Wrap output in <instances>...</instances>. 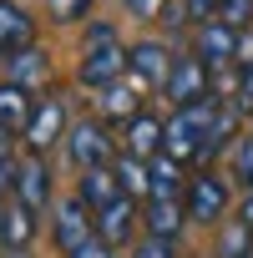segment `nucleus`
Masks as SVG:
<instances>
[{"label":"nucleus","mask_w":253,"mask_h":258,"mask_svg":"<svg viewBox=\"0 0 253 258\" xmlns=\"http://www.w3.org/2000/svg\"><path fill=\"white\" fill-rule=\"evenodd\" d=\"M182 208H187V223H198V228H218L223 218H228V208H233V187H228V177L223 172H198V177H187V187H182Z\"/></svg>","instance_id":"7ed1b4c3"},{"label":"nucleus","mask_w":253,"mask_h":258,"mask_svg":"<svg viewBox=\"0 0 253 258\" xmlns=\"http://www.w3.org/2000/svg\"><path fill=\"white\" fill-rule=\"evenodd\" d=\"M213 258H253V223L223 218L213 233Z\"/></svg>","instance_id":"6ab92c4d"},{"label":"nucleus","mask_w":253,"mask_h":258,"mask_svg":"<svg viewBox=\"0 0 253 258\" xmlns=\"http://www.w3.org/2000/svg\"><path fill=\"white\" fill-rule=\"evenodd\" d=\"M66 101L61 96H46V101H36V111H31V121H26V132H21V142H26V152H36V157H46L56 142H66Z\"/></svg>","instance_id":"6e6552de"},{"label":"nucleus","mask_w":253,"mask_h":258,"mask_svg":"<svg viewBox=\"0 0 253 258\" xmlns=\"http://www.w3.org/2000/svg\"><path fill=\"white\" fill-rule=\"evenodd\" d=\"M218 96H208V101H193V106H172V116H167V147L162 152H172L177 162H203L208 157V137H213V121H218Z\"/></svg>","instance_id":"f257e3e1"},{"label":"nucleus","mask_w":253,"mask_h":258,"mask_svg":"<svg viewBox=\"0 0 253 258\" xmlns=\"http://www.w3.org/2000/svg\"><path fill=\"white\" fill-rule=\"evenodd\" d=\"M187 223V208L182 198H147L142 203V233H157V238H177Z\"/></svg>","instance_id":"4468645a"},{"label":"nucleus","mask_w":253,"mask_h":258,"mask_svg":"<svg viewBox=\"0 0 253 258\" xmlns=\"http://www.w3.org/2000/svg\"><path fill=\"white\" fill-rule=\"evenodd\" d=\"M71 258H116V248H106L101 238H91V243H86V248H76Z\"/></svg>","instance_id":"c85d7f7f"},{"label":"nucleus","mask_w":253,"mask_h":258,"mask_svg":"<svg viewBox=\"0 0 253 258\" xmlns=\"http://www.w3.org/2000/svg\"><path fill=\"white\" fill-rule=\"evenodd\" d=\"M238 218H243V223H253V187L243 192V203H238Z\"/></svg>","instance_id":"c756f323"},{"label":"nucleus","mask_w":253,"mask_h":258,"mask_svg":"<svg viewBox=\"0 0 253 258\" xmlns=\"http://www.w3.org/2000/svg\"><path fill=\"white\" fill-rule=\"evenodd\" d=\"M167 101L172 106H193V101H208L213 96V71L198 61V56H177L172 71H167Z\"/></svg>","instance_id":"1a4fd4ad"},{"label":"nucleus","mask_w":253,"mask_h":258,"mask_svg":"<svg viewBox=\"0 0 253 258\" xmlns=\"http://www.w3.org/2000/svg\"><path fill=\"white\" fill-rule=\"evenodd\" d=\"M11 192H16V162H11V157H0V203H6Z\"/></svg>","instance_id":"cd10ccee"},{"label":"nucleus","mask_w":253,"mask_h":258,"mask_svg":"<svg viewBox=\"0 0 253 258\" xmlns=\"http://www.w3.org/2000/svg\"><path fill=\"white\" fill-rule=\"evenodd\" d=\"M142 81H111V86H101V121H116V126H126V121H137L142 116Z\"/></svg>","instance_id":"ddd939ff"},{"label":"nucleus","mask_w":253,"mask_h":258,"mask_svg":"<svg viewBox=\"0 0 253 258\" xmlns=\"http://www.w3.org/2000/svg\"><path fill=\"white\" fill-rule=\"evenodd\" d=\"M162 147H167V121H157V116L142 111L137 121H126V126H121V152H132V157L152 162Z\"/></svg>","instance_id":"f8f14e48"},{"label":"nucleus","mask_w":253,"mask_h":258,"mask_svg":"<svg viewBox=\"0 0 253 258\" xmlns=\"http://www.w3.org/2000/svg\"><path fill=\"white\" fill-rule=\"evenodd\" d=\"M76 192H81V203H86L91 213H101L106 203H116V198H126L111 167H91V172H81V182H76Z\"/></svg>","instance_id":"a211bd4d"},{"label":"nucleus","mask_w":253,"mask_h":258,"mask_svg":"<svg viewBox=\"0 0 253 258\" xmlns=\"http://www.w3.org/2000/svg\"><path fill=\"white\" fill-rule=\"evenodd\" d=\"M96 238L106 243V248H132L137 238H142V203L137 198H116V203H106L101 213H96Z\"/></svg>","instance_id":"0eeeda50"},{"label":"nucleus","mask_w":253,"mask_h":258,"mask_svg":"<svg viewBox=\"0 0 253 258\" xmlns=\"http://www.w3.org/2000/svg\"><path fill=\"white\" fill-rule=\"evenodd\" d=\"M218 21H228L233 31H243V26L253 21V0H223V6H218Z\"/></svg>","instance_id":"a878e982"},{"label":"nucleus","mask_w":253,"mask_h":258,"mask_svg":"<svg viewBox=\"0 0 253 258\" xmlns=\"http://www.w3.org/2000/svg\"><path fill=\"white\" fill-rule=\"evenodd\" d=\"M36 243V208L21 198H6V218H0V248H31Z\"/></svg>","instance_id":"f3484780"},{"label":"nucleus","mask_w":253,"mask_h":258,"mask_svg":"<svg viewBox=\"0 0 253 258\" xmlns=\"http://www.w3.org/2000/svg\"><path fill=\"white\" fill-rule=\"evenodd\" d=\"M46 16L56 26H71V21H86L91 16V0H46Z\"/></svg>","instance_id":"393cba45"},{"label":"nucleus","mask_w":253,"mask_h":258,"mask_svg":"<svg viewBox=\"0 0 253 258\" xmlns=\"http://www.w3.org/2000/svg\"><path fill=\"white\" fill-rule=\"evenodd\" d=\"M182 167H187V162H177L172 152H157V157L147 162V172H152V198H182V187H187Z\"/></svg>","instance_id":"4be33fe9"},{"label":"nucleus","mask_w":253,"mask_h":258,"mask_svg":"<svg viewBox=\"0 0 253 258\" xmlns=\"http://www.w3.org/2000/svg\"><path fill=\"white\" fill-rule=\"evenodd\" d=\"M116 137L106 132V121H76L66 132V157L76 172H91V167H111L116 162Z\"/></svg>","instance_id":"20e7f679"},{"label":"nucleus","mask_w":253,"mask_h":258,"mask_svg":"<svg viewBox=\"0 0 253 258\" xmlns=\"http://www.w3.org/2000/svg\"><path fill=\"white\" fill-rule=\"evenodd\" d=\"M172 51H167V41H132L126 46V71H132L147 91L152 86H167V71H172Z\"/></svg>","instance_id":"9b49d317"},{"label":"nucleus","mask_w":253,"mask_h":258,"mask_svg":"<svg viewBox=\"0 0 253 258\" xmlns=\"http://www.w3.org/2000/svg\"><path fill=\"white\" fill-rule=\"evenodd\" d=\"M26 46H36V26H31V16L21 11V6H11V0H0V56H16V51H26Z\"/></svg>","instance_id":"2eb2a0df"},{"label":"nucleus","mask_w":253,"mask_h":258,"mask_svg":"<svg viewBox=\"0 0 253 258\" xmlns=\"http://www.w3.org/2000/svg\"><path fill=\"white\" fill-rule=\"evenodd\" d=\"M31 111H36V96L21 86V81H0V126H6L11 137H21L26 132V121H31Z\"/></svg>","instance_id":"dca6fc26"},{"label":"nucleus","mask_w":253,"mask_h":258,"mask_svg":"<svg viewBox=\"0 0 253 258\" xmlns=\"http://www.w3.org/2000/svg\"><path fill=\"white\" fill-rule=\"evenodd\" d=\"M6 76H11V81H21L26 91H36V86H46V81H51V56H46V51H36V46H26V51H16V56H11Z\"/></svg>","instance_id":"aec40b11"},{"label":"nucleus","mask_w":253,"mask_h":258,"mask_svg":"<svg viewBox=\"0 0 253 258\" xmlns=\"http://www.w3.org/2000/svg\"><path fill=\"white\" fill-rule=\"evenodd\" d=\"M51 238H56V248H61L66 258L96 238V218H91V208L81 203V192H71V198H56V203H51Z\"/></svg>","instance_id":"39448f33"},{"label":"nucleus","mask_w":253,"mask_h":258,"mask_svg":"<svg viewBox=\"0 0 253 258\" xmlns=\"http://www.w3.org/2000/svg\"><path fill=\"white\" fill-rule=\"evenodd\" d=\"M126 258H177V238H157V233H142L132 248H126Z\"/></svg>","instance_id":"5701e85b"},{"label":"nucleus","mask_w":253,"mask_h":258,"mask_svg":"<svg viewBox=\"0 0 253 258\" xmlns=\"http://www.w3.org/2000/svg\"><path fill=\"white\" fill-rule=\"evenodd\" d=\"M238 46H243V31H233L228 21H203V26H193V56H198L213 76L238 61Z\"/></svg>","instance_id":"423d86ee"},{"label":"nucleus","mask_w":253,"mask_h":258,"mask_svg":"<svg viewBox=\"0 0 253 258\" xmlns=\"http://www.w3.org/2000/svg\"><path fill=\"white\" fill-rule=\"evenodd\" d=\"M11 198H21V203L36 208V213H46V208L56 203V187H51V167H46V157L26 152V157L16 162V192H11Z\"/></svg>","instance_id":"9d476101"},{"label":"nucleus","mask_w":253,"mask_h":258,"mask_svg":"<svg viewBox=\"0 0 253 258\" xmlns=\"http://www.w3.org/2000/svg\"><path fill=\"white\" fill-rule=\"evenodd\" d=\"M126 16H137V21H162V11L172 6V0H121Z\"/></svg>","instance_id":"bb28decb"},{"label":"nucleus","mask_w":253,"mask_h":258,"mask_svg":"<svg viewBox=\"0 0 253 258\" xmlns=\"http://www.w3.org/2000/svg\"><path fill=\"white\" fill-rule=\"evenodd\" d=\"M233 177H238V182H243V192H248V187H253V132H248V137H238V142H233Z\"/></svg>","instance_id":"b1692460"},{"label":"nucleus","mask_w":253,"mask_h":258,"mask_svg":"<svg viewBox=\"0 0 253 258\" xmlns=\"http://www.w3.org/2000/svg\"><path fill=\"white\" fill-rule=\"evenodd\" d=\"M0 258H31V248H0Z\"/></svg>","instance_id":"7c9ffc66"},{"label":"nucleus","mask_w":253,"mask_h":258,"mask_svg":"<svg viewBox=\"0 0 253 258\" xmlns=\"http://www.w3.org/2000/svg\"><path fill=\"white\" fill-rule=\"evenodd\" d=\"M111 172H116V182H121V192H126V198H137V203H147V198H152V172H147V162H142V157L116 152Z\"/></svg>","instance_id":"412c9836"},{"label":"nucleus","mask_w":253,"mask_h":258,"mask_svg":"<svg viewBox=\"0 0 253 258\" xmlns=\"http://www.w3.org/2000/svg\"><path fill=\"white\" fill-rule=\"evenodd\" d=\"M0 157H11V132L0 126Z\"/></svg>","instance_id":"2f4dec72"},{"label":"nucleus","mask_w":253,"mask_h":258,"mask_svg":"<svg viewBox=\"0 0 253 258\" xmlns=\"http://www.w3.org/2000/svg\"><path fill=\"white\" fill-rule=\"evenodd\" d=\"M76 76H81V86H96V91L126 76V46L116 41V31L106 21H91L86 26V46H81Z\"/></svg>","instance_id":"f03ea898"}]
</instances>
